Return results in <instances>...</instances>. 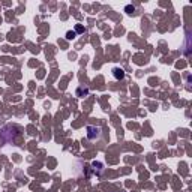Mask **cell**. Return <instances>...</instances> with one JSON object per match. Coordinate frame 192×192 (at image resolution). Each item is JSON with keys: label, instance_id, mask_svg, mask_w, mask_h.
<instances>
[{"label": "cell", "instance_id": "cell-1", "mask_svg": "<svg viewBox=\"0 0 192 192\" xmlns=\"http://www.w3.org/2000/svg\"><path fill=\"white\" fill-rule=\"evenodd\" d=\"M113 75H114V78H117V80H122V78L125 77V72H123V69L114 68V69H113Z\"/></svg>", "mask_w": 192, "mask_h": 192}, {"label": "cell", "instance_id": "cell-2", "mask_svg": "<svg viewBox=\"0 0 192 192\" xmlns=\"http://www.w3.org/2000/svg\"><path fill=\"white\" fill-rule=\"evenodd\" d=\"M68 39H71V38H74V33H72V32H68V36H66Z\"/></svg>", "mask_w": 192, "mask_h": 192}]
</instances>
